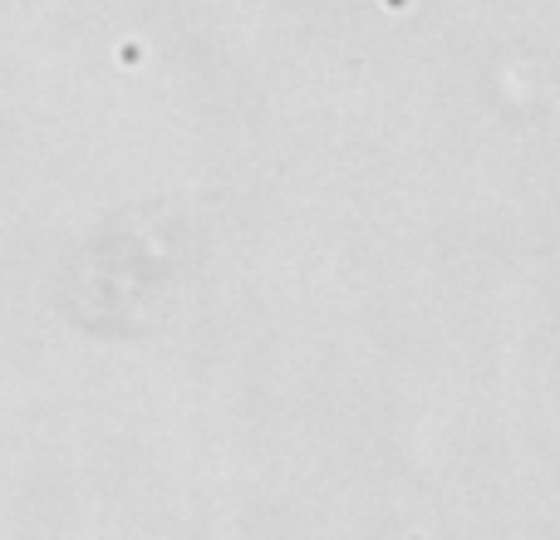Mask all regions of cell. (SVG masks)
<instances>
[]
</instances>
